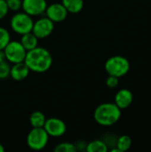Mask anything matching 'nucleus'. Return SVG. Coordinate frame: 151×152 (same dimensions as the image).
Wrapping results in <instances>:
<instances>
[{
	"mask_svg": "<svg viewBox=\"0 0 151 152\" xmlns=\"http://www.w3.org/2000/svg\"><path fill=\"white\" fill-rule=\"evenodd\" d=\"M29 72L30 70L24 61L13 63L10 69V77L14 81H22L28 77Z\"/></svg>",
	"mask_w": 151,
	"mask_h": 152,
	"instance_id": "11",
	"label": "nucleus"
},
{
	"mask_svg": "<svg viewBox=\"0 0 151 152\" xmlns=\"http://www.w3.org/2000/svg\"><path fill=\"white\" fill-rule=\"evenodd\" d=\"M9 8L6 4V0H0V20H3L7 16Z\"/></svg>",
	"mask_w": 151,
	"mask_h": 152,
	"instance_id": "23",
	"label": "nucleus"
},
{
	"mask_svg": "<svg viewBox=\"0 0 151 152\" xmlns=\"http://www.w3.org/2000/svg\"><path fill=\"white\" fill-rule=\"evenodd\" d=\"M38 40L39 39L31 31V32H28V33L21 35L20 42L21 43L23 47L28 52V51L32 50V49L36 48V46H38Z\"/></svg>",
	"mask_w": 151,
	"mask_h": 152,
	"instance_id": "13",
	"label": "nucleus"
},
{
	"mask_svg": "<svg viewBox=\"0 0 151 152\" xmlns=\"http://www.w3.org/2000/svg\"><path fill=\"white\" fill-rule=\"evenodd\" d=\"M10 41H11V34L8 31V29L0 27V50H4Z\"/></svg>",
	"mask_w": 151,
	"mask_h": 152,
	"instance_id": "19",
	"label": "nucleus"
},
{
	"mask_svg": "<svg viewBox=\"0 0 151 152\" xmlns=\"http://www.w3.org/2000/svg\"><path fill=\"white\" fill-rule=\"evenodd\" d=\"M75 145H76V148H77V151H85L87 143L85 142L84 141H78L77 143H75Z\"/></svg>",
	"mask_w": 151,
	"mask_h": 152,
	"instance_id": "24",
	"label": "nucleus"
},
{
	"mask_svg": "<svg viewBox=\"0 0 151 152\" xmlns=\"http://www.w3.org/2000/svg\"><path fill=\"white\" fill-rule=\"evenodd\" d=\"M44 14L53 22L59 23L67 19L69 12L61 3H53L47 5Z\"/></svg>",
	"mask_w": 151,
	"mask_h": 152,
	"instance_id": "10",
	"label": "nucleus"
},
{
	"mask_svg": "<svg viewBox=\"0 0 151 152\" xmlns=\"http://www.w3.org/2000/svg\"><path fill=\"white\" fill-rule=\"evenodd\" d=\"M53 55L44 47L36 46L27 52L24 62L29 70L36 73H44L49 70L53 65Z\"/></svg>",
	"mask_w": 151,
	"mask_h": 152,
	"instance_id": "1",
	"label": "nucleus"
},
{
	"mask_svg": "<svg viewBox=\"0 0 151 152\" xmlns=\"http://www.w3.org/2000/svg\"><path fill=\"white\" fill-rule=\"evenodd\" d=\"M45 121L46 117L40 110H36L32 112L29 117V124L32 127H44Z\"/></svg>",
	"mask_w": 151,
	"mask_h": 152,
	"instance_id": "15",
	"label": "nucleus"
},
{
	"mask_svg": "<svg viewBox=\"0 0 151 152\" xmlns=\"http://www.w3.org/2000/svg\"><path fill=\"white\" fill-rule=\"evenodd\" d=\"M4 151H5V150H4V147L3 146L2 143H0V152H4Z\"/></svg>",
	"mask_w": 151,
	"mask_h": 152,
	"instance_id": "26",
	"label": "nucleus"
},
{
	"mask_svg": "<svg viewBox=\"0 0 151 152\" xmlns=\"http://www.w3.org/2000/svg\"><path fill=\"white\" fill-rule=\"evenodd\" d=\"M34 20L30 15L22 12H16L10 20V27L18 35H23L32 31Z\"/></svg>",
	"mask_w": 151,
	"mask_h": 152,
	"instance_id": "5",
	"label": "nucleus"
},
{
	"mask_svg": "<svg viewBox=\"0 0 151 152\" xmlns=\"http://www.w3.org/2000/svg\"><path fill=\"white\" fill-rule=\"evenodd\" d=\"M10 62L6 60L0 61V79H5L10 77Z\"/></svg>",
	"mask_w": 151,
	"mask_h": 152,
	"instance_id": "20",
	"label": "nucleus"
},
{
	"mask_svg": "<svg viewBox=\"0 0 151 152\" xmlns=\"http://www.w3.org/2000/svg\"><path fill=\"white\" fill-rule=\"evenodd\" d=\"M6 4L9 8V11H12L16 12L21 9L22 0H6Z\"/></svg>",
	"mask_w": 151,
	"mask_h": 152,
	"instance_id": "21",
	"label": "nucleus"
},
{
	"mask_svg": "<svg viewBox=\"0 0 151 152\" xmlns=\"http://www.w3.org/2000/svg\"><path fill=\"white\" fill-rule=\"evenodd\" d=\"M54 29V22H53L46 16L40 17L34 21L32 27V33L38 38L44 39L51 36Z\"/></svg>",
	"mask_w": 151,
	"mask_h": 152,
	"instance_id": "7",
	"label": "nucleus"
},
{
	"mask_svg": "<svg viewBox=\"0 0 151 152\" xmlns=\"http://www.w3.org/2000/svg\"><path fill=\"white\" fill-rule=\"evenodd\" d=\"M108 145L101 140H94L87 143L85 151L87 152H107Z\"/></svg>",
	"mask_w": 151,
	"mask_h": 152,
	"instance_id": "16",
	"label": "nucleus"
},
{
	"mask_svg": "<svg viewBox=\"0 0 151 152\" xmlns=\"http://www.w3.org/2000/svg\"><path fill=\"white\" fill-rule=\"evenodd\" d=\"M49 137L44 127H32L26 138L27 145L32 151H42L47 146Z\"/></svg>",
	"mask_w": 151,
	"mask_h": 152,
	"instance_id": "4",
	"label": "nucleus"
},
{
	"mask_svg": "<svg viewBox=\"0 0 151 152\" xmlns=\"http://www.w3.org/2000/svg\"><path fill=\"white\" fill-rule=\"evenodd\" d=\"M118 84H119V77L109 75L108 78L106 79V86L109 88H110V89L116 88L118 86Z\"/></svg>",
	"mask_w": 151,
	"mask_h": 152,
	"instance_id": "22",
	"label": "nucleus"
},
{
	"mask_svg": "<svg viewBox=\"0 0 151 152\" xmlns=\"http://www.w3.org/2000/svg\"><path fill=\"white\" fill-rule=\"evenodd\" d=\"M132 139L128 135H122L118 138L117 142V148L120 152L126 151L131 148Z\"/></svg>",
	"mask_w": 151,
	"mask_h": 152,
	"instance_id": "17",
	"label": "nucleus"
},
{
	"mask_svg": "<svg viewBox=\"0 0 151 152\" xmlns=\"http://www.w3.org/2000/svg\"><path fill=\"white\" fill-rule=\"evenodd\" d=\"M47 5L46 0H22L21 9L31 17H37L44 14Z\"/></svg>",
	"mask_w": 151,
	"mask_h": 152,
	"instance_id": "8",
	"label": "nucleus"
},
{
	"mask_svg": "<svg viewBox=\"0 0 151 152\" xmlns=\"http://www.w3.org/2000/svg\"><path fill=\"white\" fill-rule=\"evenodd\" d=\"M4 53L6 61L13 64L24 61L27 54V50L23 47L20 41L11 40L8 43V45L4 47Z\"/></svg>",
	"mask_w": 151,
	"mask_h": 152,
	"instance_id": "6",
	"label": "nucleus"
},
{
	"mask_svg": "<svg viewBox=\"0 0 151 152\" xmlns=\"http://www.w3.org/2000/svg\"><path fill=\"white\" fill-rule=\"evenodd\" d=\"M104 67L109 75L121 77L128 73L130 69V62L125 57L115 55L106 61Z\"/></svg>",
	"mask_w": 151,
	"mask_h": 152,
	"instance_id": "3",
	"label": "nucleus"
},
{
	"mask_svg": "<svg viewBox=\"0 0 151 152\" xmlns=\"http://www.w3.org/2000/svg\"><path fill=\"white\" fill-rule=\"evenodd\" d=\"M3 60H6V58H5L4 50H0V61H3Z\"/></svg>",
	"mask_w": 151,
	"mask_h": 152,
	"instance_id": "25",
	"label": "nucleus"
},
{
	"mask_svg": "<svg viewBox=\"0 0 151 152\" xmlns=\"http://www.w3.org/2000/svg\"><path fill=\"white\" fill-rule=\"evenodd\" d=\"M44 128L49 136L55 138L64 135L67 131V126L65 122L58 118H46Z\"/></svg>",
	"mask_w": 151,
	"mask_h": 152,
	"instance_id": "9",
	"label": "nucleus"
},
{
	"mask_svg": "<svg viewBox=\"0 0 151 152\" xmlns=\"http://www.w3.org/2000/svg\"><path fill=\"white\" fill-rule=\"evenodd\" d=\"M133 101V93L128 89L119 90L115 96V104L121 110L128 108Z\"/></svg>",
	"mask_w": 151,
	"mask_h": 152,
	"instance_id": "12",
	"label": "nucleus"
},
{
	"mask_svg": "<svg viewBox=\"0 0 151 152\" xmlns=\"http://www.w3.org/2000/svg\"><path fill=\"white\" fill-rule=\"evenodd\" d=\"M69 13H78L84 8V0H61Z\"/></svg>",
	"mask_w": 151,
	"mask_h": 152,
	"instance_id": "14",
	"label": "nucleus"
},
{
	"mask_svg": "<svg viewBox=\"0 0 151 152\" xmlns=\"http://www.w3.org/2000/svg\"><path fill=\"white\" fill-rule=\"evenodd\" d=\"M55 152H77V148L75 143L71 142H61L57 144L54 148Z\"/></svg>",
	"mask_w": 151,
	"mask_h": 152,
	"instance_id": "18",
	"label": "nucleus"
},
{
	"mask_svg": "<svg viewBox=\"0 0 151 152\" xmlns=\"http://www.w3.org/2000/svg\"><path fill=\"white\" fill-rule=\"evenodd\" d=\"M94 120L102 126H111L121 118V109L115 102H104L100 104L93 112Z\"/></svg>",
	"mask_w": 151,
	"mask_h": 152,
	"instance_id": "2",
	"label": "nucleus"
}]
</instances>
